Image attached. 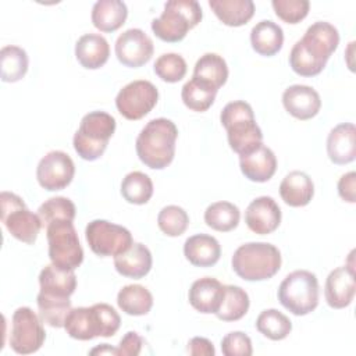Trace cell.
<instances>
[{
    "mask_svg": "<svg viewBox=\"0 0 356 356\" xmlns=\"http://www.w3.org/2000/svg\"><path fill=\"white\" fill-rule=\"evenodd\" d=\"M90 327L93 337H113L121 324L120 314L115 309L107 303H95L89 307Z\"/></svg>",
    "mask_w": 356,
    "mask_h": 356,
    "instance_id": "74e56055",
    "label": "cell"
},
{
    "mask_svg": "<svg viewBox=\"0 0 356 356\" xmlns=\"http://www.w3.org/2000/svg\"><path fill=\"white\" fill-rule=\"evenodd\" d=\"M153 259L149 248L140 242H134L125 252L114 256V267L122 277L140 280L152 268Z\"/></svg>",
    "mask_w": 356,
    "mask_h": 356,
    "instance_id": "44dd1931",
    "label": "cell"
},
{
    "mask_svg": "<svg viewBox=\"0 0 356 356\" xmlns=\"http://www.w3.org/2000/svg\"><path fill=\"white\" fill-rule=\"evenodd\" d=\"M115 56L118 61L129 68L145 65L153 56L154 46L150 36L139 28L124 31L115 40Z\"/></svg>",
    "mask_w": 356,
    "mask_h": 356,
    "instance_id": "4fadbf2b",
    "label": "cell"
},
{
    "mask_svg": "<svg viewBox=\"0 0 356 356\" xmlns=\"http://www.w3.org/2000/svg\"><path fill=\"white\" fill-rule=\"evenodd\" d=\"M338 193H339L341 199H343L348 203L356 202V174H355V171H349L339 178Z\"/></svg>",
    "mask_w": 356,
    "mask_h": 356,
    "instance_id": "7dc6e473",
    "label": "cell"
},
{
    "mask_svg": "<svg viewBox=\"0 0 356 356\" xmlns=\"http://www.w3.org/2000/svg\"><path fill=\"white\" fill-rule=\"evenodd\" d=\"M0 217L7 231L28 245L35 243L43 227L40 217L26 207L22 197L7 191L0 193Z\"/></svg>",
    "mask_w": 356,
    "mask_h": 356,
    "instance_id": "ba28073f",
    "label": "cell"
},
{
    "mask_svg": "<svg viewBox=\"0 0 356 356\" xmlns=\"http://www.w3.org/2000/svg\"><path fill=\"white\" fill-rule=\"evenodd\" d=\"M216 95H217V89L211 88L210 85L196 78H192L188 82H185L181 90V97L184 104L188 108L199 113L206 111L211 107V104L216 100Z\"/></svg>",
    "mask_w": 356,
    "mask_h": 356,
    "instance_id": "e575fe53",
    "label": "cell"
},
{
    "mask_svg": "<svg viewBox=\"0 0 356 356\" xmlns=\"http://www.w3.org/2000/svg\"><path fill=\"white\" fill-rule=\"evenodd\" d=\"M231 266L245 281H264L281 268V253L273 243L248 242L234 252Z\"/></svg>",
    "mask_w": 356,
    "mask_h": 356,
    "instance_id": "3957f363",
    "label": "cell"
},
{
    "mask_svg": "<svg viewBox=\"0 0 356 356\" xmlns=\"http://www.w3.org/2000/svg\"><path fill=\"white\" fill-rule=\"evenodd\" d=\"M177 138L178 128L171 120L153 118L140 129L136 138V154L149 168L163 170L174 159Z\"/></svg>",
    "mask_w": 356,
    "mask_h": 356,
    "instance_id": "6da1fadb",
    "label": "cell"
},
{
    "mask_svg": "<svg viewBox=\"0 0 356 356\" xmlns=\"http://www.w3.org/2000/svg\"><path fill=\"white\" fill-rule=\"evenodd\" d=\"M143 346V338L136 331H128L120 341L118 356H138Z\"/></svg>",
    "mask_w": 356,
    "mask_h": 356,
    "instance_id": "bcb514c9",
    "label": "cell"
},
{
    "mask_svg": "<svg viewBox=\"0 0 356 356\" xmlns=\"http://www.w3.org/2000/svg\"><path fill=\"white\" fill-rule=\"evenodd\" d=\"M153 70L161 81L175 83L185 76L188 65L181 54L164 53L154 61Z\"/></svg>",
    "mask_w": 356,
    "mask_h": 356,
    "instance_id": "60d3db41",
    "label": "cell"
},
{
    "mask_svg": "<svg viewBox=\"0 0 356 356\" xmlns=\"http://www.w3.org/2000/svg\"><path fill=\"white\" fill-rule=\"evenodd\" d=\"M85 238L90 250L100 257L117 256L134 243L129 229L100 218L86 225Z\"/></svg>",
    "mask_w": 356,
    "mask_h": 356,
    "instance_id": "9c48e42d",
    "label": "cell"
},
{
    "mask_svg": "<svg viewBox=\"0 0 356 356\" xmlns=\"http://www.w3.org/2000/svg\"><path fill=\"white\" fill-rule=\"evenodd\" d=\"M277 296L292 314L306 316L318 305V280L312 271L295 270L281 281Z\"/></svg>",
    "mask_w": 356,
    "mask_h": 356,
    "instance_id": "8992f818",
    "label": "cell"
},
{
    "mask_svg": "<svg viewBox=\"0 0 356 356\" xmlns=\"http://www.w3.org/2000/svg\"><path fill=\"white\" fill-rule=\"evenodd\" d=\"M42 323V318L31 307H18L11 318V332L8 339L11 349L18 355L38 352L46 339Z\"/></svg>",
    "mask_w": 356,
    "mask_h": 356,
    "instance_id": "30bf717a",
    "label": "cell"
},
{
    "mask_svg": "<svg viewBox=\"0 0 356 356\" xmlns=\"http://www.w3.org/2000/svg\"><path fill=\"white\" fill-rule=\"evenodd\" d=\"M128 17L127 4L121 0H99L92 7V24L102 32L120 29Z\"/></svg>",
    "mask_w": 356,
    "mask_h": 356,
    "instance_id": "484cf974",
    "label": "cell"
},
{
    "mask_svg": "<svg viewBox=\"0 0 356 356\" xmlns=\"http://www.w3.org/2000/svg\"><path fill=\"white\" fill-rule=\"evenodd\" d=\"M245 222L254 234H271L281 224V209L271 196H259L246 207Z\"/></svg>",
    "mask_w": 356,
    "mask_h": 356,
    "instance_id": "9a60e30c",
    "label": "cell"
},
{
    "mask_svg": "<svg viewBox=\"0 0 356 356\" xmlns=\"http://www.w3.org/2000/svg\"><path fill=\"white\" fill-rule=\"evenodd\" d=\"M192 78H196L218 90L228 78L227 63L216 53H204L196 61Z\"/></svg>",
    "mask_w": 356,
    "mask_h": 356,
    "instance_id": "f1b7e54d",
    "label": "cell"
},
{
    "mask_svg": "<svg viewBox=\"0 0 356 356\" xmlns=\"http://www.w3.org/2000/svg\"><path fill=\"white\" fill-rule=\"evenodd\" d=\"M157 225L160 231L167 236H179L186 231L189 225V216L182 207L177 204H168L159 211Z\"/></svg>",
    "mask_w": 356,
    "mask_h": 356,
    "instance_id": "ab89813d",
    "label": "cell"
},
{
    "mask_svg": "<svg viewBox=\"0 0 356 356\" xmlns=\"http://www.w3.org/2000/svg\"><path fill=\"white\" fill-rule=\"evenodd\" d=\"M159 90L146 79H136L127 83L115 96V107L118 113L131 121H136L147 115L157 104Z\"/></svg>",
    "mask_w": 356,
    "mask_h": 356,
    "instance_id": "8fae6325",
    "label": "cell"
},
{
    "mask_svg": "<svg viewBox=\"0 0 356 356\" xmlns=\"http://www.w3.org/2000/svg\"><path fill=\"white\" fill-rule=\"evenodd\" d=\"M299 42L312 57L327 64L328 58L339 44V33L332 24L317 21L306 29Z\"/></svg>",
    "mask_w": 356,
    "mask_h": 356,
    "instance_id": "5bb4252c",
    "label": "cell"
},
{
    "mask_svg": "<svg viewBox=\"0 0 356 356\" xmlns=\"http://www.w3.org/2000/svg\"><path fill=\"white\" fill-rule=\"evenodd\" d=\"M75 204L71 199L65 196H56L50 197L46 202H43L38 209V216L42 220L43 227H47L50 222L58 221V220H68L74 221L75 218Z\"/></svg>",
    "mask_w": 356,
    "mask_h": 356,
    "instance_id": "f35d334b",
    "label": "cell"
},
{
    "mask_svg": "<svg viewBox=\"0 0 356 356\" xmlns=\"http://www.w3.org/2000/svg\"><path fill=\"white\" fill-rule=\"evenodd\" d=\"M221 125L227 131L229 147L239 156L246 154L263 143V132L256 124L253 108L243 100H234L224 106L220 114Z\"/></svg>",
    "mask_w": 356,
    "mask_h": 356,
    "instance_id": "7a4b0ae2",
    "label": "cell"
},
{
    "mask_svg": "<svg viewBox=\"0 0 356 356\" xmlns=\"http://www.w3.org/2000/svg\"><path fill=\"white\" fill-rule=\"evenodd\" d=\"M327 154L334 164L352 163L356 157V128L352 122L334 127L327 136Z\"/></svg>",
    "mask_w": 356,
    "mask_h": 356,
    "instance_id": "ac0fdd59",
    "label": "cell"
},
{
    "mask_svg": "<svg viewBox=\"0 0 356 356\" xmlns=\"http://www.w3.org/2000/svg\"><path fill=\"white\" fill-rule=\"evenodd\" d=\"M202 17V7L196 0H168L161 15L152 21V31L159 39L175 43L182 40Z\"/></svg>",
    "mask_w": 356,
    "mask_h": 356,
    "instance_id": "5b68a950",
    "label": "cell"
},
{
    "mask_svg": "<svg viewBox=\"0 0 356 356\" xmlns=\"http://www.w3.org/2000/svg\"><path fill=\"white\" fill-rule=\"evenodd\" d=\"M271 6L277 17L286 24L300 22L310 8V3L307 0H273Z\"/></svg>",
    "mask_w": 356,
    "mask_h": 356,
    "instance_id": "ee69618b",
    "label": "cell"
},
{
    "mask_svg": "<svg viewBox=\"0 0 356 356\" xmlns=\"http://www.w3.org/2000/svg\"><path fill=\"white\" fill-rule=\"evenodd\" d=\"M289 65L300 76H314L325 68V64L312 57L299 40L291 49Z\"/></svg>",
    "mask_w": 356,
    "mask_h": 356,
    "instance_id": "7bdbcfd3",
    "label": "cell"
},
{
    "mask_svg": "<svg viewBox=\"0 0 356 356\" xmlns=\"http://www.w3.org/2000/svg\"><path fill=\"white\" fill-rule=\"evenodd\" d=\"M108 56V42L99 33H85L75 43V57L83 68L97 70L107 63Z\"/></svg>",
    "mask_w": 356,
    "mask_h": 356,
    "instance_id": "603a6c76",
    "label": "cell"
},
{
    "mask_svg": "<svg viewBox=\"0 0 356 356\" xmlns=\"http://www.w3.org/2000/svg\"><path fill=\"white\" fill-rule=\"evenodd\" d=\"M209 6L217 18L228 26L245 25L254 14L252 0H209Z\"/></svg>",
    "mask_w": 356,
    "mask_h": 356,
    "instance_id": "83f0119b",
    "label": "cell"
},
{
    "mask_svg": "<svg viewBox=\"0 0 356 356\" xmlns=\"http://www.w3.org/2000/svg\"><path fill=\"white\" fill-rule=\"evenodd\" d=\"M221 352L224 356H250L252 341L242 331H231L221 339Z\"/></svg>",
    "mask_w": 356,
    "mask_h": 356,
    "instance_id": "f6af8a7d",
    "label": "cell"
},
{
    "mask_svg": "<svg viewBox=\"0 0 356 356\" xmlns=\"http://www.w3.org/2000/svg\"><path fill=\"white\" fill-rule=\"evenodd\" d=\"M65 332L79 341H90L93 339V332L90 327V317H89V307L81 306L71 309L65 321H64Z\"/></svg>",
    "mask_w": 356,
    "mask_h": 356,
    "instance_id": "b9f144b4",
    "label": "cell"
},
{
    "mask_svg": "<svg viewBox=\"0 0 356 356\" xmlns=\"http://www.w3.org/2000/svg\"><path fill=\"white\" fill-rule=\"evenodd\" d=\"M224 298V285L213 277L196 280L189 289L188 299L191 306L203 314H216Z\"/></svg>",
    "mask_w": 356,
    "mask_h": 356,
    "instance_id": "d6986e66",
    "label": "cell"
},
{
    "mask_svg": "<svg viewBox=\"0 0 356 356\" xmlns=\"http://www.w3.org/2000/svg\"><path fill=\"white\" fill-rule=\"evenodd\" d=\"M314 195L312 178L303 171L288 172L280 184V196L291 207H303L310 203Z\"/></svg>",
    "mask_w": 356,
    "mask_h": 356,
    "instance_id": "cb8c5ba5",
    "label": "cell"
},
{
    "mask_svg": "<svg viewBox=\"0 0 356 356\" xmlns=\"http://www.w3.org/2000/svg\"><path fill=\"white\" fill-rule=\"evenodd\" d=\"M257 331L271 341L285 339L292 331L291 320L277 309L263 310L254 323Z\"/></svg>",
    "mask_w": 356,
    "mask_h": 356,
    "instance_id": "8d00e7d4",
    "label": "cell"
},
{
    "mask_svg": "<svg viewBox=\"0 0 356 356\" xmlns=\"http://www.w3.org/2000/svg\"><path fill=\"white\" fill-rule=\"evenodd\" d=\"M186 350L189 355H193V356H214L216 355V349H214L211 341H209L207 338H203V337H193L188 342Z\"/></svg>",
    "mask_w": 356,
    "mask_h": 356,
    "instance_id": "c3c4849f",
    "label": "cell"
},
{
    "mask_svg": "<svg viewBox=\"0 0 356 356\" xmlns=\"http://www.w3.org/2000/svg\"><path fill=\"white\" fill-rule=\"evenodd\" d=\"M28 54L22 47L14 44L1 47L0 67L3 82H17L22 79L28 71Z\"/></svg>",
    "mask_w": 356,
    "mask_h": 356,
    "instance_id": "836d02e7",
    "label": "cell"
},
{
    "mask_svg": "<svg viewBox=\"0 0 356 356\" xmlns=\"http://www.w3.org/2000/svg\"><path fill=\"white\" fill-rule=\"evenodd\" d=\"M250 43L256 53L271 57L282 47L284 31L271 19H261L250 31Z\"/></svg>",
    "mask_w": 356,
    "mask_h": 356,
    "instance_id": "4316f807",
    "label": "cell"
},
{
    "mask_svg": "<svg viewBox=\"0 0 356 356\" xmlns=\"http://www.w3.org/2000/svg\"><path fill=\"white\" fill-rule=\"evenodd\" d=\"M39 317L53 328H64V321L72 309L70 298L51 296L39 292L36 296Z\"/></svg>",
    "mask_w": 356,
    "mask_h": 356,
    "instance_id": "4dcf8cb0",
    "label": "cell"
},
{
    "mask_svg": "<svg viewBox=\"0 0 356 356\" xmlns=\"http://www.w3.org/2000/svg\"><path fill=\"white\" fill-rule=\"evenodd\" d=\"M40 291L46 295L70 298L76 288V275L74 270H61L54 264H47L39 274Z\"/></svg>",
    "mask_w": 356,
    "mask_h": 356,
    "instance_id": "d4e9b609",
    "label": "cell"
},
{
    "mask_svg": "<svg viewBox=\"0 0 356 356\" xmlns=\"http://www.w3.org/2000/svg\"><path fill=\"white\" fill-rule=\"evenodd\" d=\"M115 118L106 111L96 110L85 114L72 139L78 156L88 161L103 156L110 138L115 132Z\"/></svg>",
    "mask_w": 356,
    "mask_h": 356,
    "instance_id": "277c9868",
    "label": "cell"
},
{
    "mask_svg": "<svg viewBox=\"0 0 356 356\" xmlns=\"http://www.w3.org/2000/svg\"><path fill=\"white\" fill-rule=\"evenodd\" d=\"M355 270L349 266H341L334 268L324 286V296L330 307L343 309L349 306L355 296Z\"/></svg>",
    "mask_w": 356,
    "mask_h": 356,
    "instance_id": "e0dca14e",
    "label": "cell"
},
{
    "mask_svg": "<svg viewBox=\"0 0 356 356\" xmlns=\"http://www.w3.org/2000/svg\"><path fill=\"white\" fill-rule=\"evenodd\" d=\"M122 197L132 204H145L153 196V182L142 171L128 172L121 182Z\"/></svg>",
    "mask_w": 356,
    "mask_h": 356,
    "instance_id": "d590c367",
    "label": "cell"
},
{
    "mask_svg": "<svg viewBox=\"0 0 356 356\" xmlns=\"http://www.w3.org/2000/svg\"><path fill=\"white\" fill-rule=\"evenodd\" d=\"M89 353H90V355H106V353H107V355H115V356H118V349L110 346L108 343H102L100 346L93 348Z\"/></svg>",
    "mask_w": 356,
    "mask_h": 356,
    "instance_id": "681fc988",
    "label": "cell"
},
{
    "mask_svg": "<svg viewBox=\"0 0 356 356\" xmlns=\"http://www.w3.org/2000/svg\"><path fill=\"white\" fill-rule=\"evenodd\" d=\"M75 174V164L70 154L61 150L46 153L38 163L36 178L46 191H61L67 188Z\"/></svg>",
    "mask_w": 356,
    "mask_h": 356,
    "instance_id": "7c38bea8",
    "label": "cell"
},
{
    "mask_svg": "<svg viewBox=\"0 0 356 356\" xmlns=\"http://www.w3.org/2000/svg\"><path fill=\"white\" fill-rule=\"evenodd\" d=\"M241 211L231 202H214L204 210V222L214 231L228 232L238 227Z\"/></svg>",
    "mask_w": 356,
    "mask_h": 356,
    "instance_id": "1f68e13d",
    "label": "cell"
},
{
    "mask_svg": "<svg viewBox=\"0 0 356 356\" xmlns=\"http://www.w3.org/2000/svg\"><path fill=\"white\" fill-rule=\"evenodd\" d=\"M249 295L238 285H224V298L216 316L222 321L241 320L249 310Z\"/></svg>",
    "mask_w": 356,
    "mask_h": 356,
    "instance_id": "d6a6232c",
    "label": "cell"
},
{
    "mask_svg": "<svg viewBox=\"0 0 356 356\" xmlns=\"http://www.w3.org/2000/svg\"><path fill=\"white\" fill-rule=\"evenodd\" d=\"M49 259L61 270H75L83 261V249L72 221L58 220L46 227Z\"/></svg>",
    "mask_w": 356,
    "mask_h": 356,
    "instance_id": "52a82bcc",
    "label": "cell"
},
{
    "mask_svg": "<svg viewBox=\"0 0 356 356\" xmlns=\"http://www.w3.org/2000/svg\"><path fill=\"white\" fill-rule=\"evenodd\" d=\"M184 254L186 260L196 267H211L220 260L221 246L214 236L196 234L185 241Z\"/></svg>",
    "mask_w": 356,
    "mask_h": 356,
    "instance_id": "7402d4cb",
    "label": "cell"
},
{
    "mask_svg": "<svg viewBox=\"0 0 356 356\" xmlns=\"http://www.w3.org/2000/svg\"><path fill=\"white\" fill-rule=\"evenodd\" d=\"M242 174L253 182L268 181L277 170V157L266 145H260L254 150L239 156Z\"/></svg>",
    "mask_w": 356,
    "mask_h": 356,
    "instance_id": "ffe728a7",
    "label": "cell"
},
{
    "mask_svg": "<svg viewBox=\"0 0 356 356\" xmlns=\"http://www.w3.org/2000/svg\"><path fill=\"white\" fill-rule=\"evenodd\" d=\"M117 305L129 316H145L153 306V296L146 286L129 284L118 291Z\"/></svg>",
    "mask_w": 356,
    "mask_h": 356,
    "instance_id": "f546056e",
    "label": "cell"
},
{
    "mask_svg": "<svg viewBox=\"0 0 356 356\" xmlns=\"http://www.w3.org/2000/svg\"><path fill=\"white\" fill-rule=\"evenodd\" d=\"M282 104L285 110L298 120H310L321 108L318 92L309 85H291L282 93Z\"/></svg>",
    "mask_w": 356,
    "mask_h": 356,
    "instance_id": "2e32d148",
    "label": "cell"
}]
</instances>
